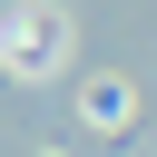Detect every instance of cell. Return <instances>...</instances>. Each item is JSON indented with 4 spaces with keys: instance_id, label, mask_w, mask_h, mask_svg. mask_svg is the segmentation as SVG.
Segmentation results:
<instances>
[{
    "instance_id": "obj_1",
    "label": "cell",
    "mask_w": 157,
    "mask_h": 157,
    "mask_svg": "<svg viewBox=\"0 0 157 157\" xmlns=\"http://www.w3.org/2000/svg\"><path fill=\"white\" fill-rule=\"evenodd\" d=\"M20 49H29V59H59V20H49V10L10 20V59H20Z\"/></svg>"
}]
</instances>
